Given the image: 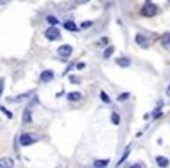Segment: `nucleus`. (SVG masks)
<instances>
[{
    "mask_svg": "<svg viewBox=\"0 0 170 168\" xmlns=\"http://www.w3.org/2000/svg\"><path fill=\"white\" fill-rule=\"evenodd\" d=\"M0 109H1V111H2V112H4L5 115L7 116V117H8V118H9V119H12V118H13V113H12L11 111H8V110H7V109H6V107H5V106H1V107H0Z\"/></svg>",
    "mask_w": 170,
    "mask_h": 168,
    "instance_id": "19",
    "label": "nucleus"
},
{
    "mask_svg": "<svg viewBox=\"0 0 170 168\" xmlns=\"http://www.w3.org/2000/svg\"><path fill=\"white\" fill-rule=\"evenodd\" d=\"M115 63L120 67H122V68H127V67L131 66V60L127 59V57H119V59L115 60Z\"/></svg>",
    "mask_w": 170,
    "mask_h": 168,
    "instance_id": "7",
    "label": "nucleus"
},
{
    "mask_svg": "<svg viewBox=\"0 0 170 168\" xmlns=\"http://www.w3.org/2000/svg\"><path fill=\"white\" fill-rule=\"evenodd\" d=\"M57 53H58L62 57H69V56L72 54V47L70 46V45H62V46L58 47Z\"/></svg>",
    "mask_w": 170,
    "mask_h": 168,
    "instance_id": "3",
    "label": "nucleus"
},
{
    "mask_svg": "<svg viewBox=\"0 0 170 168\" xmlns=\"http://www.w3.org/2000/svg\"><path fill=\"white\" fill-rule=\"evenodd\" d=\"M162 116V111H161V109H156L155 111H154V113H153V117H154V119H157L158 117H161Z\"/></svg>",
    "mask_w": 170,
    "mask_h": 168,
    "instance_id": "21",
    "label": "nucleus"
},
{
    "mask_svg": "<svg viewBox=\"0 0 170 168\" xmlns=\"http://www.w3.org/2000/svg\"><path fill=\"white\" fill-rule=\"evenodd\" d=\"M41 79L45 82V83H48V82H50L54 79V72H52V70H45L42 74H41Z\"/></svg>",
    "mask_w": 170,
    "mask_h": 168,
    "instance_id": "5",
    "label": "nucleus"
},
{
    "mask_svg": "<svg viewBox=\"0 0 170 168\" xmlns=\"http://www.w3.org/2000/svg\"><path fill=\"white\" fill-rule=\"evenodd\" d=\"M169 42H170V39H169Z\"/></svg>",
    "mask_w": 170,
    "mask_h": 168,
    "instance_id": "26",
    "label": "nucleus"
},
{
    "mask_svg": "<svg viewBox=\"0 0 170 168\" xmlns=\"http://www.w3.org/2000/svg\"><path fill=\"white\" fill-rule=\"evenodd\" d=\"M14 161L12 158H2L0 160V168H13Z\"/></svg>",
    "mask_w": 170,
    "mask_h": 168,
    "instance_id": "4",
    "label": "nucleus"
},
{
    "mask_svg": "<svg viewBox=\"0 0 170 168\" xmlns=\"http://www.w3.org/2000/svg\"><path fill=\"white\" fill-rule=\"evenodd\" d=\"M114 53V47L111 46V47H107L105 50H104L103 53V56L105 57V59H108V57H111L112 54Z\"/></svg>",
    "mask_w": 170,
    "mask_h": 168,
    "instance_id": "14",
    "label": "nucleus"
},
{
    "mask_svg": "<svg viewBox=\"0 0 170 168\" xmlns=\"http://www.w3.org/2000/svg\"><path fill=\"white\" fill-rule=\"evenodd\" d=\"M108 165V160H96L93 162V166L96 168H105Z\"/></svg>",
    "mask_w": 170,
    "mask_h": 168,
    "instance_id": "13",
    "label": "nucleus"
},
{
    "mask_svg": "<svg viewBox=\"0 0 170 168\" xmlns=\"http://www.w3.org/2000/svg\"><path fill=\"white\" fill-rule=\"evenodd\" d=\"M128 97H129V93H128V92H124L122 95H120V96H118V98H117V99H118V102H122V100H126V99H127Z\"/></svg>",
    "mask_w": 170,
    "mask_h": 168,
    "instance_id": "20",
    "label": "nucleus"
},
{
    "mask_svg": "<svg viewBox=\"0 0 170 168\" xmlns=\"http://www.w3.org/2000/svg\"><path fill=\"white\" fill-rule=\"evenodd\" d=\"M131 168H141L140 165H138V163H135V165H133V166H131Z\"/></svg>",
    "mask_w": 170,
    "mask_h": 168,
    "instance_id": "24",
    "label": "nucleus"
},
{
    "mask_svg": "<svg viewBox=\"0 0 170 168\" xmlns=\"http://www.w3.org/2000/svg\"><path fill=\"white\" fill-rule=\"evenodd\" d=\"M33 138L30 137L28 133H25V134H22L21 137H20V144L22 146H28L30 145V144H33Z\"/></svg>",
    "mask_w": 170,
    "mask_h": 168,
    "instance_id": "6",
    "label": "nucleus"
},
{
    "mask_svg": "<svg viewBox=\"0 0 170 168\" xmlns=\"http://www.w3.org/2000/svg\"><path fill=\"white\" fill-rule=\"evenodd\" d=\"M91 25H92V22H91V21H89V22H83L81 25V27H82V28H86V27H90Z\"/></svg>",
    "mask_w": 170,
    "mask_h": 168,
    "instance_id": "22",
    "label": "nucleus"
},
{
    "mask_svg": "<svg viewBox=\"0 0 170 168\" xmlns=\"http://www.w3.org/2000/svg\"><path fill=\"white\" fill-rule=\"evenodd\" d=\"M169 2H170V0H169Z\"/></svg>",
    "mask_w": 170,
    "mask_h": 168,
    "instance_id": "27",
    "label": "nucleus"
},
{
    "mask_svg": "<svg viewBox=\"0 0 170 168\" xmlns=\"http://www.w3.org/2000/svg\"><path fill=\"white\" fill-rule=\"evenodd\" d=\"M64 28L67 31H70V32L78 31V28H77V26H76V23L74 21H65L64 22Z\"/></svg>",
    "mask_w": 170,
    "mask_h": 168,
    "instance_id": "12",
    "label": "nucleus"
},
{
    "mask_svg": "<svg viewBox=\"0 0 170 168\" xmlns=\"http://www.w3.org/2000/svg\"><path fill=\"white\" fill-rule=\"evenodd\" d=\"M47 22L48 23H50V25H58V19L56 18V16H54V15H49V16H47Z\"/></svg>",
    "mask_w": 170,
    "mask_h": 168,
    "instance_id": "16",
    "label": "nucleus"
},
{
    "mask_svg": "<svg viewBox=\"0 0 170 168\" xmlns=\"http://www.w3.org/2000/svg\"><path fill=\"white\" fill-rule=\"evenodd\" d=\"M167 92H170V86L168 88V89H167Z\"/></svg>",
    "mask_w": 170,
    "mask_h": 168,
    "instance_id": "25",
    "label": "nucleus"
},
{
    "mask_svg": "<svg viewBox=\"0 0 170 168\" xmlns=\"http://www.w3.org/2000/svg\"><path fill=\"white\" fill-rule=\"evenodd\" d=\"M85 67V63H78L77 64V69H83Z\"/></svg>",
    "mask_w": 170,
    "mask_h": 168,
    "instance_id": "23",
    "label": "nucleus"
},
{
    "mask_svg": "<svg viewBox=\"0 0 170 168\" xmlns=\"http://www.w3.org/2000/svg\"><path fill=\"white\" fill-rule=\"evenodd\" d=\"M135 42H136L139 46L147 47V39L145 38L142 34H136V36H135Z\"/></svg>",
    "mask_w": 170,
    "mask_h": 168,
    "instance_id": "10",
    "label": "nucleus"
},
{
    "mask_svg": "<svg viewBox=\"0 0 170 168\" xmlns=\"http://www.w3.org/2000/svg\"><path fill=\"white\" fill-rule=\"evenodd\" d=\"M111 120L114 125H119V124H120V116H119L117 112H112Z\"/></svg>",
    "mask_w": 170,
    "mask_h": 168,
    "instance_id": "15",
    "label": "nucleus"
},
{
    "mask_svg": "<svg viewBox=\"0 0 170 168\" xmlns=\"http://www.w3.org/2000/svg\"><path fill=\"white\" fill-rule=\"evenodd\" d=\"M45 38L48 39V40H50V41H55V40H59L61 39V32H59L58 28H56V27H49L45 33Z\"/></svg>",
    "mask_w": 170,
    "mask_h": 168,
    "instance_id": "2",
    "label": "nucleus"
},
{
    "mask_svg": "<svg viewBox=\"0 0 170 168\" xmlns=\"http://www.w3.org/2000/svg\"><path fill=\"white\" fill-rule=\"evenodd\" d=\"M156 163L160 166L161 168H165L168 167V165H169V160L167 159V158H164V156H157L156 158Z\"/></svg>",
    "mask_w": 170,
    "mask_h": 168,
    "instance_id": "9",
    "label": "nucleus"
},
{
    "mask_svg": "<svg viewBox=\"0 0 170 168\" xmlns=\"http://www.w3.org/2000/svg\"><path fill=\"white\" fill-rule=\"evenodd\" d=\"M67 98H68V100H70V102H77V100H79L82 98V93L78 91L70 92V93H68Z\"/></svg>",
    "mask_w": 170,
    "mask_h": 168,
    "instance_id": "8",
    "label": "nucleus"
},
{
    "mask_svg": "<svg viewBox=\"0 0 170 168\" xmlns=\"http://www.w3.org/2000/svg\"><path fill=\"white\" fill-rule=\"evenodd\" d=\"M128 155H129V148H126L125 153L122 154V156H121V158H120V160L118 161L117 166H120V165H121V163H122V162H124V161H125L126 159H127V156H128Z\"/></svg>",
    "mask_w": 170,
    "mask_h": 168,
    "instance_id": "17",
    "label": "nucleus"
},
{
    "mask_svg": "<svg viewBox=\"0 0 170 168\" xmlns=\"http://www.w3.org/2000/svg\"><path fill=\"white\" fill-rule=\"evenodd\" d=\"M100 99L103 100L104 103H106V104H108V103H110V97L107 96V93H106L105 91L100 92Z\"/></svg>",
    "mask_w": 170,
    "mask_h": 168,
    "instance_id": "18",
    "label": "nucleus"
},
{
    "mask_svg": "<svg viewBox=\"0 0 170 168\" xmlns=\"http://www.w3.org/2000/svg\"><path fill=\"white\" fill-rule=\"evenodd\" d=\"M22 122L25 124H28V123H32L33 122V117H32V112H30L29 110H25L22 113Z\"/></svg>",
    "mask_w": 170,
    "mask_h": 168,
    "instance_id": "11",
    "label": "nucleus"
},
{
    "mask_svg": "<svg viewBox=\"0 0 170 168\" xmlns=\"http://www.w3.org/2000/svg\"><path fill=\"white\" fill-rule=\"evenodd\" d=\"M157 13V7H156L154 4L152 2H147L142 9H141V15L147 16V18H150V16H154Z\"/></svg>",
    "mask_w": 170,
    "mask_h": 168,
    "instance_id": "1",
    "label": "nucleus"
}]
</instances>
